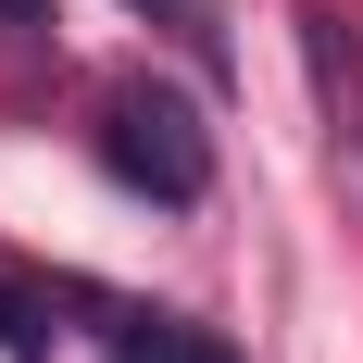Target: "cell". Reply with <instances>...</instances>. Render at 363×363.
<instances>
[{"label": "cell", "instance_id": "1", "mask_svg": "<svg viewBox=\"0 0 363 363\" xmlns=\"http://www.w3.org/2000/svg\"><path fill=\"white\" fill-rule=\"evenodd\" d=\"M101 163L138 188V201H163V213H188V201L213 188V138H201V113H188L163 75L101 88Z\"/></svg>", "mask_w": 363, "mask_h": 363}, {"label": "cell", "instance_id": "2", "mask_svg": "<svg viewBox=\"0 0 363 363\" xmlns=\"http://www.w3.org/2000/svg\"><path fill=\"white\" fill-rule=\"evenodd\" d=\"M113 363H238V351L188 313H113Z\"/></svg>", "mask_w": 363, "mask_h": 363}, {"label": "cell", "instance_id": "3", "mask_svg": "<svg viewBox=\"0 0 363 363\" xmlns=\"http://www.w3.org/2000/svg\"><path fill=\"white\" fill-rule=\"evenodd\" d=\"M50 338H63V326H50V289L0 276V351H13V363H50Z\"/></svg>", "mask_w": 363, "mask_h": 363}, {"label": "cell", "instance_id": "4", "mask_svg": "<svg viewBox=\"0 0 363 363\" xmlns=\"http://www.w3.org/2000/svg\"><path fill=\"white\" fill-rule=\"evenodd\" d=\"M125 13H150V26L176 38V50H188V63H201V75H225V26H213V13H201V0H125Z\"/></svg>", "mask_w": 363, "mask_h": 363}, {"label": "cell", "instance_id": "5", "mask_svg": "<svg viewBox=\"0 0 363 363\" xmlns=\"http://www.w3.org/2000/svg\"><path fill=\"white\" fill-rule=\"evenodd\" d=\"M0 38H50V0H0Z\"/></svg>", "mask_w": 363, "mask_h": 363}]
</instances>
